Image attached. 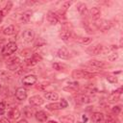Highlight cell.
I'll return each instance as SVG.
<instances>
[{"mask_svg":"<svg viewBox=\"0 0 123 123\" xmlns=\"http://www.w3.org/2000/svg\"><path fill=\"white\" fill-rule=\"evenodd\" d=\"M16 50H17L16 43L15 42H9L5 46H3L2 50H1V54H2V56L7 57V56H10V55L13 54L14 52H16Z\"/></svg>","mask_w":123,"mask_h":123,"instance_id":"6da1fadb","label":"cell"},{"mask_svg":"<svg viewBox=\"0 0 123 123\" xmlns=\"http://www.w3.org/2000/svg\"><path fill=\"white\" fill-rule=\"evenodd\" d=\"M94 76V74L82 70V69H76L72 71V77L74 79H87V78H92Z\"/></svg>","mask_w":123,"mask_h":123,"instance_id":"7a4b0ae2","label":"cell"},{"mask_svg":"<svg viewBox=\"0 0 123 123\" xmlns=\"http://www.w3.org/2000/svg\"><path fill=\"white\" fill-rule=\"evenodd\" d=\"M95 26H96L100 31H102V32H106V31H108V30L111 29V22L108 21V20L100 19V20H97V21L95 22Z\"/></svg>","mask_w":123,"mask_h":123,"instance_id":"3957f363","label":"cell"},{"mask_svg":"<svg viewBox=\"0 0 123 123\" xmlns=\"http://www.w3.org/2000/svg\"><path fill=\"white\" fill-rule=\"evenodd\" d=\"M103 51V46L99 43L93 45V46H90L86 49V52L88 55L90 56H96V55H99L101 52Z\"/></svg>","mask_w":123,"mask_h":123,"instance_id":"277c9868","label":"cell"},{"mask_svg":"<svg viewBox=\"0 0 123 123\" xmlns=\"http://www.w3.org/2000/svg\"><path fill=\"white\" fill-rule=\"evenodd\" d=\"M35 37V33L31 29H27L22 33V40L25 43H30Z\"/></svg>","mask_w":123,"mask_h":123,"instance_id":"5b68a950","label":"cell"},{"mask_svg":"<svg viewBox=\"0 0 123 123\" xmlns=\"http://www.w3.org/2000/svg\"><path fill=\"white\" fill-rule=\"evenodd\" d=\"M75 101L79 104H89L93 101V98L88 96V95H85V94H81L75 97Z\"/></svg>","mask_w":123,"mask_h":123,"instance_id":"8992f818","label":"cell"},{"mask_svg":"<svg viewBox=\"0 0 123 123\" xmlns=\"http://www.w3.org/2000/svg\"><path fill=\"white\" fill-rule=\"evenodd\" d=\"M20 62H21V61H20L19 58H17V57L12 58V59H11L10 61H8L7 66H8V68H9L10 70H15V69L19 66Z\"/></svg>","mask_w":123,"mask_h":123,"instance_id":"52a82bcc","label":"cell"},{"mask_svg":"<svg viewBox=\"0 0 123 123\" xmlns=\"http://www.w3.org/2000/svg\"><path fill=\"white\" fill-rule=\"evenodd\" d=\"M37 76L36 75H27V76H25L22 79V83H23V85L30 86L35 85L36 82H37Z\"/></svg>","mask_w":123,"mask_h":123,"instance_id":"ba28073f","label":"cell"},{"mask_svg":"<svg viewBox=\"0 0 123 123\" xmlns=\"http://www.w3.org/2000/svg\"><path fill=\"white\" fill-rule=\"evenodd\" d=\"M43 102H44L43 98L39 95H34V96L30 97V99H29V103L32 106H40L43 104Z\"/></svg>","mask_w":123,"mask_h":123,"instance_id":"9c48e42d","label":"cell"},{"mask_svg":"<svg viewBox=\"0 0 123 123\" xmlns=\"http://www.w3.org/2000/svg\"><path fill=\"white\" fill-rule=\"evenodd\" d=\"M60 37L63 40V41H68L71 37V31L69 30V28H65V26L62 28V32L60 33Z\"/></svg>","mask_w":123,"mask_h":123,"instance_id":"30bf717a","label":"cell"},{"mask_svg":"<svg viewBox=\"0 0 123 123\" xmlns=\"http://www.w3.org/2000/svg\"><path fill=\"white\" fill-rule=\"evenodd\" d=\"M15 96L19 101H23L27 98V90L24 87H18L15 91Z\"/></svg>","mask_w":123,"mask_h":123,"instance_id":"8fae6325","label":"cell"},{"mask_svg":"<svg viewBox=\"0 0 123 123\" xmlns=\"http://www.w3.org/2000/svg\"><path fill=\"white\" fill-rule=\"evenodd\" d=\"M47 20L49 21L50 24L52 25H56L58 22H59V16L57 15V13L53 12H49L47 13Z\"/></svg>","mask_w":123,"mask_h":123,"instance_id":"7c38bea8","label":"cell"},{"mask_svg":"<svg viewBox=\"0 0 123 123\" xmlns=\"http://www.w3.org/2000/svg\"><path fill=\"white\" fill-rule=\"evenodd\" d=\"M12 3L11 1H9V2L4 6V8H2V9L0 10V17L6 16V15L10 12V11L12 10Z\"/></svg>","mask_w":123,"mask_h":123,"instance_id":"4fadbf2b","label":"cell"},{"mask_svg":"<svg viewBox=\"0 0 123 123\" xmlns=\"http://www.w3.org/2000/svg\"><path fill=\"white\" fill-rule=\"evenodd\" d=\"M89 14H90V17H91L92 19L97 20V19H99V17H100V15H101V11H100L99 8L93 7V8H91V10L89 11Z\"/></svg>","mask_w":123,"mask_h":123,"instance_id":"5bb4252c","label":"cell"},{"mask_svg":"<svg viewBox=\"0 0 123 123\" xmlns=\"http://www.w3.org/2000/svg\"><path fill=\"white\" fill-rule=\"evenodd\" d=\"M87 64L91 67H94V68H103L105 66V63L104 62H101V61H97V60H90L87 62Z\"/></svg>","mask_w":123,"mask_h":123,"instance_id":"9a60e30c","label":"cell"},{"mask_svg":"<svg viewBox=\"0 0 123 123\" xmlns=\"http://www.w3.org/2000/svg\"><path fill=\"white\" fill-rule=\"evenodd\" d=\"M58 57L62 60H67L69 58V52L65 47H62L58 51Z\"/></svg>","mask_w":123,"mask_h":123,"instance_id":"2e32d148","label":"cell"},{"mask_svg":"<svg viewBox=\"0 0 123 123\" xmlns=\"http://www.w3.org/2000/svg\"><path fill=\"white\" fill-rule=\"evenodd\" d=\"M91 119L93 123H102L104 121V114L102 112H94L92 113Z\"/></svg>","mask_w":123,"mask_h":123,"instance_id":"e0dca14e","label":"cell"},{"mask_svg":"<svg viewBox=\"0 0 123 123\" xmlns=\"http://www.w3.org/2000/svg\"><path fill=\"white\" fill-rule=\"evenodd\" d=\"M36 119L38 121V122H45L47 120V114L43 111H39L37 112H36V115H35Z\"/></svg>","mask_w":123,"mask_h":123,"instance_id":"ac0fdd59","label":"cell"},{"mask_svg":"<svg viewBox=\"0 0 123 123\" xmlns=\"http://www.w3.org/2000/svg\"><path fill=\"white\" fill-rule=\"evenodd\" d=\"M74 116L71 115V114H66V115H63L62 117H60V122L61 123H74Z\"/></svg>","mask_w":123,"mask_h":123,"instance_id":"d6986e66","label":"cell"},{"mask_svg":"<svg viewBox=\"0 0 123 123\" xmlns=\"http://www.w3.org/2000/svg\"><path fill=\"white\" fill-rule=\"evenodd\" d=\"M31 15H32V12L31 11H27L25 12L22 13V15L20 16V21L22 23H28L31 19Z\"/></svg>","mask_w":123,"mask_h":123,"instance_id":"ffe728a7","label":"cell"},{"mask_svg":"<svg viewBox=\"0 0 123 123\" xmlns=\"http://www.w3.org/2000/svg\"><path fill=\"white\" fill-rule=\"evenodd\" d=\"M44 97H45L47 100L55 101V100H58L59 95H58V93H56V92H54V91H48V92H45V93H44Z\"/></svg>","mask_w":123,"mask_h":123,"instance_id":"44dd1931","label":"cell"},{"mask_svg":"<svg viewBox=\"0 0 123 123\" xmlns=\"http://www.w3.org/2000/svg\"><path fill=\"white\" fill-rule=\"evenodd\" d=\"M23 114H24L25 117H27V118H31V117L34 116V111H33V109H32L31 107H29V106H25V107L23 108Z\"/></svg>","mask_w":123,"mask_h":123,"instance_id":"7402d4cb","label":"cell"},{"mask_svg":"<svg viewBox=\"0 0 123 123\" xmlns=\"http://www.w3.org/2000/svg\"><path fill=\"white\" fill-rule=\"evenodd\" d=\"M9 116H10L11 118L16 120V119H18L19 116H20V111H18V109H16V108H12V109L9 111Z\"/></svg>","mask_w":123,"mask_h":123,"instance_id":"603a6c76","label":"cell"},{"mask_svg":"<svg viewBox=\"0 0 123 123\" xmlns=\"http://www.w3.org/2000/svg\"><path fill=\"white\" fill-rule=\"evenodd\" d=\"M14 33H15V28L13 25H9L8 27L4 28V30H3V34L6 36H12Z\"/></svg>","mask_w":123,"mask_h":123,"instance_id":"cb8c5ba5","label":"cell"},{"mask_svg":"<svg viewBox=\"0 0 123 123\" xmlns=\"http://www.w3.org/2000/svg\"><path fill=\"white\" fill-rule=\"evenodd\" d=\"M91 37H76V41L81 43V44H89L91 42Z\"/></svg>","mask_w":123,"mask_h":123,"instance_id":"d4e9b609","label":"cell"},{"mask_svg":"<svg viewBox=\"0 0 123 123\" xmlns=\"http://www.w3.org/2000/svg\"><path fill=\"white\" fill-rule=\"evenodd\" d=\"M120 95H121V94L112 91V93L109 96V102H110V103H116V102H118L119 99H120Z\"/></svg>","mask_w":123,"mask_h":123,"instance_id":"484cf974","label":"cell"},{"mask_svg":"<svg viewBox=\"0 0 123 123\" xmlns=\"http://www.w3.org/2000/svg\"><path fill=\"white\" fill-rule=\"evenodd\" d=\"M77 10L80 12V14H82V15H85L87 12V8H86V4H84V3H79L77 6Z\"/></svg>","mask_w":123,"mask_h":123,"instance_id":"4316f807","label":"cell"},{"mask_svg":"<svg viewBox=\"0 0 123 123\" xmlns=\"http://www.w3.org/2000/svg\"><path fill=\"white\" fill-rule=\"evenodd\" d=\"M46 109L49 111H57V110L62 109V108L60 103H51V104L46 105Z\"/></svg>","mask_w":123,"mask_h":123,"instance_id":"83f0119b","label":"cell"},{"mask_svg":"<svg viewBox=\"0 0 123 123\" xmlns=\"http://www.w3.org/2000/svg\"><path fill=\"white\" fill-rule=\"evenodd\" d=\"M78 83L77 82H74V83H70V84H68V86L67 87H63V89L64 90H66V91H69V90H75L77 87H78Z\"/></svg>","mask_w":123,"mask_h":123,"instance_id":"f1b7e54d","label":"cell"},{"mask_svg":"<svg viewBox=\"0 0 123 123\" xmlns=\"http://www.w3.org/2000/svg\"><path fill=\"white\" fill-rule=\"evenodd\" d=\"M25 63H26L28 66H34V65H36V64L37 63V60H35V59L32 57V58L27 59V60L25 61Z\"/></svg>","mask_w":123,"mask_h":123,"instance_id":"f546056e","label":"cell"},{"mask_svg":"<svg viewBox=\"0 0 123 123\" xmlns=\"http://www.w3.org/2000/svg\"><path fill=\"white\" fill-rule=\"evenodd\" d=\"M117 120L114 116L111 115V114H108L107 117H106V120H105V123H116Z\"/></svg>","mask_w":123,"mask_h":123,"instance_id":"4dcf8cb0","label":"cell"},{"mask_svg":"<svg viewBox=\"0 0 123 123\" xmlns=\"http://www.w3.org/2000/svg\"><path fill=\"white\" fill-rule=\"evenodd\" d=\"M52 66H53V68L55 70H62V68L65 67V65L63 63H60V62H55V63L52 64Z\"/></svg>","mask_w":123,"mask_h":123,"instance_id":"1f68e13d","label":"cell"},{"mask_svg":"<svg viewBox=\"0 0 123 123\" xmlns=\"http://www.w3.org/2000/svg\"><path fill=\"white\" fill-rule=\"evenodd\" d=\"M45 44V40L43 38H38L36 42H35V46L36 47H39V46H42Z\"/></svg>","mask_w":123,"mask_h":123,"instance_id":"d6a6232c","label":"cell"},{"mask_svg":"<svg viewBox=\"0 0 123 123\" xmlns=\"http://www.w3.org/2000/svg\"><path fill=\"white\" fill-rule=\"evenodd\" d=\"M117 58H118V54H117V53H112V54H111V55L108 56V60H109L110 62H113V61H115Z\"/></svg>","mask_w":123,"mask_h":123,"instance_id":"836d02e7","label":"cell"},{"mask_svg":"<svg viewBox=\"0 0 123 123\" xmlns=\"http://www.w3.org/2000/svg\"><path fill=\"white\" fill-rule=\"evenodd\" d=\"M107 81L111 83V84H115V83H117L118 80H117V78L115 76H108L107 77Z\"/></svg>","mask_w":123,"mask_h":123,"instance_id":"e575fe53","label":"cell"},{"mask_svg":"<svg viewBox=\"0 0 123 123\" xmlns=\"http://www.w3.org/2000/svg\"><path fill=\"white\" fill-rule=\"evenodd\" d=\"M5 111H6V106H5V103L0 102V115L4 114Z\"/></svg>","mask_w":123,"mask_h":123,"instance_id":"d590c367","label":"cell"},{"mask_svg":"<svg viewBox=\"0 0 123 123\" xmlns=\"http://www.w3.org/2000/svg\"><path fill=\"white\" fill-rule=\"evenodd\" d=\"M20 54H21V56H23V57H28V56L31 55V51H30L29 49H24V50H22V51L20 52Z\"/></svg>","mask_w":123,"mask_h":123,"instance_id":"8d00e7d4","label":"cell"},{"mask_svg":"<svg viewBox=\"0 0 123 123\" xmlns=\"http://www.w3.org/2000/svg\"><path fill=\"white\" fill-rule=\"evenodd\" d=\"M120 111H121V107L120 106H114L112 108V112L115 113V115L118 114V113H120Z\"/></svg>","mask_w":123,"mask_h":123,"instance_id":"74e56055","label":"cell"},{"mask_svg":"<svg viewBox=\"0 0 123 123\" xmlns=\"http://www.w3.org/2000/svg\"><path fill=\"white\" fill-rule=\"evenodd\" d=\"M72 4V2L71 1H66V2H64L63 4H62V10L63 11H66L67 10V8H69V6Z\"/></svg>","mask_w":123,"mask_h":123,"instance_id":"f35d334b","label":"cell"},{"mask_svg":"<svg viewBox=\"0 0 123 123\" xmlns=\"http://www.w3.org/2000/svg\"><path fill=\"white\" fill-rule=\"evenodd\" d=\"M60 104H61V106H62V109H63V108H66V107L68 106V103H67V102H66V100H64V99H62Z\"/></svg>","mask_w":123,"mask_h":123,"instance_id":"ab89813d","label":"cell"},{"mask_svg":"<svg viewBox=\"0 0 123 123\" xmlns=\"http://www.w3.org/2000/svg\"><path fill=\"white\" fill-rule=\"evenodd\" d=\"M0 123H10V120L6 117H3V118L0 119Z\"/></svg>","mask_w":123,"mask_h":123,"instance_id":"60d3db41","label":"cell"},{"mask_svg":"<svg viewBox=\"0 0 123 123\" xmlns=\"http://www.w3.org/2000/svg\"><path fill=\"white\" fill-rule=\"evenodd\" d=\"M17 123H28V122H27V120H25V119H22V120H19Z\"/></svg>","mask_w":123,"mask_h":123,"instance_id":"b9f144b4","label":"cell"},{"mask_svg":"<svg viewBox=\"0 0 123 123\" xmlns=\"http://www.w3.org/2000/svg\"><path fill=\"white\" fill-rule=\"evenodd\" d=\"M83 120H84V122L86 123V120H87V118H86V116H83Z\"/></svg>","mask_w":123,"mask_h":123,"instance_id":"7bdbcfd3","label":"cell"},{"mask_svg":"<svg viewBox=\"0 0 123 123\" xmlns=\"http://www.w3.org/2000/svg\"><path fill=\"white\" fill-rule=\"evenodd\" d=\"M47 123H58V122H56V121H48Z\"/></svg>","mask_w":123,"mask_h":123,"instance_id":"ee69618b","label":"cell"}]
</instances>
